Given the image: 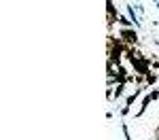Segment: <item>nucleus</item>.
Listing matches in <instances>:
<instances>
[{
  "instance_id": "obj_11",
  "label": "nucleus",
  "mask_w": 159,
  "mask_h": 140,
  "mask_svg": "<svg viewBox=\"0 0 159 140\" xmlns=\"http://www.w3.org/2000/svg\"><path fill=\"white\" fill-rule=\"evenodd\" d=\"M157 140H159V138H157Z\"/></svg>"
},
{
  "instance_id": "obj_9",
  "label": "nucleus",
  "mask_w": 159,
  "mask_h": 140,
  "mask_svg": "<svg viewBox=\"0 0 159 140\" xmlns=\"http://www.w3.org/2000/svg\"><path fill=\"white\" fill-rule=\"evenodd\" d=\"M151 98H153V102L159 100V89H153V91H151Z\"/></svg>"
},
{
  "instance_id": "obj_3",
  "label": "nucleus",
  "mask_w": 159,
  "mask_h": 140,
  "mask_svg": "<svg viewBox=\"0 0 159 140\" xmlns=\"http://www.w3.org/2000/svg\"><path fill=\"white\" fill-rule=\"evenodd\" d=\"M125 9H127V17H129V19L134 21V25H136V28H140V25H142V17H140V15L136 13V9L132 7V4H127Z\"/></svg>"
},
{
  "instance_id": "obj_5",
  "label": "nucleus",
  "mask_w": 159,
  "mask_h": 140,
  "mask_svg": "<svg viewBox=\"0 0 159 140\" xmlns=\"http://www.w3.org/2000/svg\"><path fill=\"white\" fill-rule=\"evenodd\" d=\"M157 81H159V75H157V72H151L148 76H144V83H147L148 87H153V85H155Z\"/></svg>"
},
{
  "instance_id": "obj_8",
  "label": "nucleus",
  "mask_w": 159,
  "mask_h": 140,
  "mask_svg": "<svg viewBox=\"0 0 159 140\" xmlns=\"http://www.w3.org/2000/svg\"><path fill=\"white\" fill-rule=\"evenodd\" d=\"M121 129H123V136H125V140H132V134H129V127H127V123H125V121L121 123Z\"/></svg>"
},
{
  "instance_id": "obj_1",
  "label": "nucleus",
  "mask_w": 159,
  "mask_h": 140,
  "mask_svg": "<svg viewBox=\"0 0 159 140\" xmlns=\"http://www.w3.org/2000/svg\"><path fill=\"white\" fill-rule=\"evenodd\" d=\"M119 38H121L125 45H132L134 47L136 43H138V30L136 28H121L119 30Z\"/></svg>"
},
{
  "instance_id": "obj_6",
  "label": "nucleus",
  "mask_w": 159,
  "mask_h": 140,
  "mask_svg": "<svg viewBox=\"0 0 159 140\" xmlns=\"http://www.w3.org/2000/svg\"><path fill=\"white\" fill-rule=\"evenodd\" d=\"M119 24H121L123 28H132V24H134V21H132L129 17H125V15H119Z\"/></svg>"
},
{
  "instance_id": "obj_2",
  "label": "nucleus",
  "mask_w": 159,
  "mask_h": 140,
  "mask_svg": "<svg viewBox=\"0 0 159 140\" xmlns=\"http://www.w3.org/2000/svg\"><path fill=\"white\" fill-rule=\"evenodd\" d=\"M147 87H148V85H138L134 93H129V96L125 98V106L121 108V117H125V115L129 113V108H132V104H134V102L138 100V96H140V93H144V89H147Z\"/></svg>"
},
{
  "instance_id": "obj_7",
  "label": "nucleus",
  "mask_w": 159,
  "mask_h": 140,
  "mask_svg": "<svg viewBox=\"0 0 159 140\" xmlns=\"http://www.w3.org/2000/svg\"><path fill=\"white\" fill-rule=\"evenodd\" d=\"M125 87H127V83H119V85H117V89H115V100L123 96V91H125Z\"/></svg>"
},
{
  "instance_id": "obj_4",
  "label": "nucleus",
  "mask_w": 159,
  "mask_h": 140,
  "mask_svg": "<svg viewBox=\"0 0 159 140\" xmlns=\"http://www.w3.org/2000/svg\"><path fill=\"white\" fill-rule=\"evenodd\" d=\"M148 104H153V98H151V93H147V96L142 98V104H140V111L136 113V117H142V115H144V111L148 108Z\"/></svg>"
},
{
  "instance_id": "obj_10",
  "label": "nucleus",
  "mask_w": 159,
  "mask_h": 140,
  "mask_svg": "<svg viewBox=\"0 0 159 140\" xmlns=\"http://www.w3.org/2000/svg\"><path fill=\"white\" fill-rule=\"evenodd\" d=\"M151 68H153V70H159V62H153V64H151Z\"/></svg>"
}]
</instances>
